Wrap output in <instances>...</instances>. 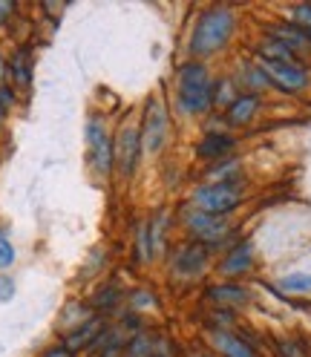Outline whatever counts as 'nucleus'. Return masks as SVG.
<instances>
[{"mask_svg": "<svg viewBox=\"0 0 311 357\" xmlns=\"http://www.w3.org/2000/svg\"><path fill=\"white\" fill-rule=\"evenodd\" d=\"M236 24L239 20L231 6H208L199 12L193 32H190V43H188L193 61H205V58L225 50L228 40L236 32Z\"/></svg>", "mask_w": 311, "mask_h": 357, "instance_id": "nucleus-1", "label": "nucleus"}, {"mask_svg": "<svg viewBox=\"0 0 311 357\" xmlns=\"http://www.w3.org/2000/svg\"><path fill=\"white\" fill-rule=\"evenodd\" d=\"M176 96L179 109L188 116H205L213 107V78L208 73L205 61H185L176 73Z\"/></svg>", "mask_w": 311, "mask_h": 357, "instance_id": "nucleus-2", "label": "nucleus"}, {"mask_svg": "<svg viewBox=\"0 0 311 357\" xmlns=\"http://www.w3.org/2000/svg\"><path fill=\"white\" fill-rule=\"evenodd\" d=\"M257 61V58H254ZM268 86L282 96H303L311 89V66L305 61H257Z\"/></svg>", "mask_w": 311, "mask_h": 357, "instance_id": "nucleus-3", "label": "nucleus"}, {"mask_svg": "<svg viewBox=\"0 0 311 357\" xmlns=\"http://www.w3.org/2000/svg\"><path fill=\"white\" fill-rule=\"evenodd\" d=\"M242 199H245V193H242L239 182H208L193 190L190 208L213 216H228L242 205Z\"/></svg>", "mask_w": 311, "mask_h": 357, "instance_id": "nucleus-4", "label": "nucleus"}, {"mask_svg": "<svg viewBox=\"0 0 311 357\" xmlns=\"http://www.w3.org/2000/svg\"><path fill=\"white\" fill-rule=\"evenodd\" d=\"M185 228H188V234H190L193 242H202V245H208V248H213V245H219V242H225L234 234V225H231L228 216L202 213V211H196V208H188Z\"/></svg>", "mask_w": 311, "mask_h": 357, "instance_id": "nucleus-5", "label": "nucleus"}, {"mask_svg": "<svg viewBox=\"0 0 311 357\" xmlns=\"http://www.w3.org/2000/svg\"><path fill=\"white\" fill-rule=\"evenodd\" d=\"M86 147H90V162L96 173L109 176V170L116 167V147H113V139H109V130L98 116H93L90 124H86Z\"/></svg>", "mask_w": 311, "mask_h": 357, "instance_id": "nucleus-6", "label": "nucleus"}, {"mask_svg": "<svg viewBox=\"0 0 311 357\" xmlns=\"http://www.w3.org/2000/svg\"><path fill=\"white\" fill-rule=\"evenodd\" d=\"M165 139H167V109L159 98H150L144 113V127H142V144L150 153H156L165 147Z\"/></svg>", "mask_w": 311, "mask_h": 357, "instance_id": "nucleus-7", "label": "nucleus"}, {"mask_svg": "<svg viewBox=\"0 0 311 357\" xmlns=\"http://www.w3.org/2000/svg\"><path fill=\"white\" fill-rule=\"evenodd\" d=\"M211 259V248L202 242H188L179 248V254H176L173 259V274L182 277V280H196L199 274L205 271V265Z\"/></svg>", "mask_w": 311, "mask_h": 357, "instance_id": "nucleus-8", "label": "nucleus"}, {"mask_svg": "<svg viewBox=\"0 0 311 357\" xmlns=\"http://www.w3.org/2000/svg\"><path fill=\"white\" fill-rule=\"evenodd\" d=\"M265 38H271L277 43H282L285 50H291L297 58H303L308 63V55H311V40L303 29H297L294 24H288V20H277V24H268L265 26Z\"/></svg>", "mask_w": 311, "mask_h": 357, "instance_id": "nucleus-9", "label": "nucleus"}, {"mask_svg": "<svg viewBox=\"0 0 311 357\" xmlns=\"http://www.w3.org/2000/svg\"><path fill=\"white\" fill-rule=\"evenodd\" d=\"M254 262H257L254 242L251 239H242V242L231 245V248L225 251V257H222V262H219V274L222 277H242V274L251 271Z\"/></svg>", "mask_w": 311, "mask_h": 357, "instance_id": "nucleus-10", "label": "nucleus"}, {"mask_svg": "<svg viewBox=\"0 0 311 357\" xmlns=\"http://www.w3.org/2000/svg\"><path fill=\"white\" fill-rule=\"evenodd\" d=\"M208 303H213L216 308H225V311H234L239 305H245L251 303V291L245 285H239V282H219V285H211L208 291H205Z\"/></svg>", "mask_w": 311, "mask_h": 357, "instance_id": "nucleus-11", "label": "nucleus"}, {"mask_svg": "<svg viewBox=\"0 0 311 357\" xmlns=\"http://www.w3.org/2000/svg\"><path fill=\"white\" fill-rule=\"evenodd\" d=\"M259 107H262V96L239 93L236 101L225 109V124L228 127H248L259 116Z\"/></svg>", "mask_w": 311, "mask_h": 357, "instance_id": "nucleus-12", "label": "nucleus"}, {"mask_svg": "<svg viewBox=\"0 0 311 357\" xmlns=\"http://www.w3.org/2000/svg\"><path fill=\"white\" fill-rule=\"evenodd\" d=\"M211 340L222 357H257V349L242 337V334H236L231 328H213Z\"/></svg>", "mask_w": 311, "mask_h": 357, "instance_id": "nucleus-13", "label": "nucleus"}, {"mask_svg": "<svg viewBox=\"0 0 311 357\" xmlns=\"http://www.w3.org/2000/svg\"><path fill=\"white\" fill-rule=\"evenodd\" d=\"M139 150H142V130L132 127V124H124L121 139H119V165H121L124 176H130L132 170H136Z\"/></svg>", "mask_w": 311, "mask_h": 357, "instance_id": "nucleus-14", "label": "nucleus"}, {"mask_svg": "<svg viewBox=\"0 0 311 357\" xmlns=\"http://www.w3.org/2000/svg\"><path fill=\"white\" fill-rule=\"evenodd\" d=\"M236 147V139L231 132H208V136L196 144V155L202 162H222L228 159V153Z\"/></svg>", "mask_w": 311, "mask_h": 357, "instance_id": "nucleus-15", "label": "nucleus"}, {"mask_svg": "<svg viewBox=\"0 0 311 357\" xmlns=\"http://www.w3.org/2000/svg\"><path fill=\"white\" fill-rule=\"evenodd\" d=\"M234 81H236V86H239V93H254V96H259V93H265V89H271V86H268V78L262 75V70H259L257 61H245V63H242Z\"/></svg>", "mask_w": 311, "mask_h": 357, "instance_id": "nucleus-16", "label": "nucleus"}, {"mask_svg": "<svg viewBox=\"0 0 311 357\" xmlns=\"http://www.w3.org/2000/svg\"><path fill=\"white\" fill-rule=\"evenodd\" d=\"M101 331H104V323L101 320H84V323H78V328L73 334H66L63 346L70 349V351H78L84 346H96V340L101 337Z\"/></svg>", "mask_w": 311, "mask_h": 357, "instance_id": "nucleus-17", "label": "nucleus"}, {"mask_svg": "<svg viewBox=\"0 0 311 357\" xmlns=\"http://www.w3.org/2000/svg\"><path fill=\"white\" fill-rule=\"evenodd\" d=\"M9 73H12L15 86H20V89L29 86V81H32V55H29V50H17V52L12 55Z\"/></svg>", "mask_w": 311, "mask_h": 357, "instance_id": "nucleus-18", "label": "nucleus"}, {"mask_svg": "<svg viewBox=\"0 0 311 357\" xmlns=\"http://www.w3.org/2000/svg\"><path fill=\"white\" fill-rule=\"evenodd\" d=\"M236 96H239V86H236V81L234 78H219V81H213V107H231L234 101H236Z\"/></svg>", "mask_w": 311, "mask_h": 357, "instance_id": "nucleus-19", "label": "nucleus"}, {"mask_svg": "<svg viewBox=\"0 0 311 357\" xmlns=\"http://www.w3.org/2000/svg\"><path fill=\"white\" fill-rule=\"evenodd\" d=\"M285 20L294 24L297 29H303L311 40V3H297V6H288L285 9Z\"/></svg>", "mask_w": 311, "mask_h": 357, "instance_id": "nucleus-20", "label": "nucleus"}, {"mask_svg": "<svg viewBox=\"0 0 311 357\" xmlns=\"http://www.w3.org/2000/svg\"><path fill=\"white\" fill-rule=\"evenodd\" d=\"M280 288L288 294H308L311 291V274H288L280 280Z\"/></svg>", "mask_w": 311, "mask_h": 357, "instance_id": "nucleus-21", "label": "nucleus"}, {"mask_svg": "<svg viewBox=\"0 0 311 357\" xmlns=\"http://www.w3.org/2000/svg\"><path fill=\"white\" fill-rule=\"evenodd\" d=\"M119 297H121V291H119V285L113 282V285H104L101 291H96V297H93V305L98 308V311H107V308H113L116 303H119Z\"/></svg>", "mask_w": 311, "mask_h": 357, "instance_id": "nucleus-22", "label": "nucleus"}, {"mask_svg": "<svg viewBox=\"0 0 311 357\" xmlns=\"http://www.w3.org/2000/svg\"><path fill=\"white\" fill-rule=\"evenodd\" d=\"M12 262H15V248H12L9 236L0 231V268H9Z\"/></svg>", "mask_w": 311, "mask_h": 357, "instance_id": "nucleus-23", "label": "nucleus"}, {"mask_svg": "<svg viewBox=\"0 0 311 357\" xmlns=\"http://www.w3.org/2000/svg\"><path fill=\"white\" fill-rule=\"evenodd\" d=\"M277 354L280 357H303V346H297L291 340H277Z\"/></svg>", "mask_w": 311, "mask_h": 357, "instance_id": "nucleus-24", "label": "nucleus"}, {"mask_svg": "<svg viewBox=\"0 0 311 357\" xmlns=\"http://www.w3.org/2000/svg\"><path fill=\"white\" fill-rule=\"evenodd\" d=\"M12 101H15V96H12V89H6L3 84H0V116L6 113V109L12 107Z\"/></svg>", "mask_w": 311, "mask_h": 357, "instance_id": "nucleus-25", "label": "nucleus"}, {"mask_svg": "<svg viewBox=\"0 0 311 357\" xmlns=\"http://www.w3.org/2000/svg\"><path fill=\"white\" fill-rule=\"evenodd\" d=\"M12 291H15V285L9 277H0V300H12Z\"/></svg>", "mask_w": 311, "mask_h": 357, "instance_id": "nucleus-26", "label": "nucleus"}, {"mask_svg": "<svg viewBox=\"0 0 311 357\" xmlns=\"http://www.w3.org/2000/svg\"><path fill=\"white\" fill-rule=\"evenodd\" d=\"M43 357H73V351L66 349V346H55V349H50V351L43 354Z\"/></svg>", "mask_w": 311, "mask_h": 357, "instance_id": "nucleus-27", "label": "nucleus"}, {"mask_svg": "<svg viewBox=\"0 0 311 357\" xmlns=\"http://www.w3.org/2000/svg\"><path fill=\"white\" fill-rule=\"evenodd\" d=\"M136 305H139V308H144V305H153V297H150L147 291H139V294H136Z\"/></svg>", "mask_w": 311, "mask_h": 357, "instance_id": "nucleus-28", "label": "nucleus"}, {"mask_svg": "<svg viewBox=\"0 0 311 357\" xmlns=\"http://www.w3.org/2000/svg\"><path fill=\"white\" fill-rule=\"evenodd\" d=\"M193 357H211V354H193Z\"/></svg>", "mask_w": 311, "mask_h": 357, "instance_id": "nucleus-29", "label": "nucleus"}]
</instances>
